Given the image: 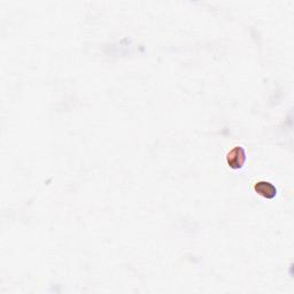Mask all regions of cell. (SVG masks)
<instances>
[{
	"mask_svg": "<svg viewBox=\"0 0 294 294\" xmlns=\"http://www.w3.org/2000/svg\"><path fill=\"white\" fill-rule=\"evenodd\" d=\"M228 164L230 168L232 169H239L243 167V164L246 161V154H245V150L243 147L236 146L230 150L228 154Z\"/></svg>",
	"mask_w": 294,
	"mask_h": 294,
	"instance_id": "obj_1",
	"label": "cell"
},
{
	"mask_svg": "<svg viewBox=\"0 0 294 294\" xmlns=\"http://www.w3.org/2000/svg\"><path fill=\"white\" fill-rule=\"evenodd\" d=\"M254 188L256 193H259L260 195H262V197H265L267 199H273L276 197L277 194V188L269 182L256 183Z\"/></svg>",
	"mask_w": 294,
	"mask_h": 294,
	"instance_id": "obj_2",
	"label": "cell"
}]
</instances>
